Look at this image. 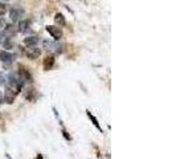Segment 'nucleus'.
<instances>
[{"instance_id": "f257e3e1", "label": "nucleus", "mask_w": 176, "mask_h": 159, "mask_svg": "<svg viewBox=\"0 0 176 159\" xmlns=\"http://www.w3.org/2000/svg\"><path fill=\"white\" fill-rule=\"evenodd\" d=\"M20 80H21L20 77H19V80H17V78H15L13 76L9 78V82H8L7 88H5V102H7V104H12L13 100H15V97L20 93L21 86H23V81H20Z\"/></svg>"}, {"instance_id": "f03ea898", "label": "nucleus", "mask_w": 176, "mask_h": 159, "mask_svg": "<svg viewBox=\"0 0 176 159\" xmlns=\"http://www.w3.org/2000/svg\"><path fill=\"white\" fill-rule=\"evenodd\" d=\"M46 32H48L54 40H60L62 37V32H61V29H60V27L48 25V27H46Z\"/></svg>"}, {"instance_id": "7ed1b4c3", "label": "nucleus", "mask_w": 176, "mask_h": 159, "mask_svg": "<svg viewBox=\"0 0 176 159\" xmlns=\"http://www.w3.org/2000/svg\"><path fill=\"white\" fill-rule=\"evenodd\" d=\"M23 15H24V11L21 9V8H17V7L12 8L11 12H9V17H11V20L12 21H15V23L16 21H19Z\"/></svg>"}, {"instance_id": "20e7f679", "label": "nucleus", "mask_w": 176, "mask_h": 159, "mask_svg": "<svg viewBox=\"0 0 176 159\" xmlns=\"http://www.w3.org/2000/svg\"><path fill=\"white\" fill-rule=\"evenodd\" d=\"M40 53H41V51H40L38 48H36V47H28L27 48V56L29 58H32V60L37 58L38 56H40Z\"/></svg>"}, {"instance_id": "39448f33", "label": "nucleus", "mask_w": 176, "mask_h": 159, "mask_svg": "<svg viewBox=\"0 0 176 159\" xmlns=\"http://www.w3.org/2000/svg\"><path fill=\"white\" fill-rule=\"evenodd\" d=\"M54 65V57L53 56H46L44 58V62H42V66H44V69L45 70H49L52 69V66Z\"/></svg>"}, {"instance_id": "423d86ee", "label": "nucleus", "mask_w": 176, "mask_h": 159, "mask_svg": "<svg viewBox=\"0 0 176 159\" xmlns=\"http://www.w3.org/2000/svg\"><path fill=\"white\" fill-rule=\"evenodd\" d=\"M0 60L3 62H8V64H11L13 61V54H11L9 52L7 51H1L0 52Z\"/></svg>"}, {"instance_id": "0eeeda50", "label": "nucleus", "mask_w": 176, "mask_h": 159, "mask_svg": "<svg viewBox=\"0 0 176 159\" xmlns=\"http://www.w3.org/2000/svg\"><path fill=\"white\" fill-rule=\"evenodd\" d=\"M40 41V37L37 36H31V37H27V39L24 40V44L27 45V47H36V44Z\"/></svg>"}, {"instance_id": "6e6552de", "label": "nucleus", "mask_w": 176, "mask_h": 159, "mask_svg": "<svg viewBox=\"0 0 176 159\" xmlns=\"http://www.w3.org/2000/svg\"><path fill=\"white\" fill-rule=\"evenodd\" d=\"M4 31H5V33L9 36H13L17 32V27L16 25H13V24H7L5 25V28H4Z\"/></svg>"}, {"instance_id": "1a4fd4ad", "label": "nucleus", "mask_w": 176, "mask_h": 159, "mask_svg": "<svg viewBox=\"0 0 176 159\" xmlns=\"http://www.w3.org/2000/svg\"><path fill=\"white\" fill-rule=\"evenodd\" d=\"M54 21H56V24L60 25V27H64V25L66 24L65 17H64L61 13H56V16H54Z\"/></svg>"}, {"instance_id": "9d476101", "label": "nucleus", "mask_w": 176, "mask_h": 159, "mask_svg": "<svg viewBox=\"0 0 176 159\" xmlns=\"http://www.w3.org/2000/svg\"><path fill=\"white\" fill-rule=\"evenodd\" d=\"M44 45H45V48H46V49H48V51H49V49H50V51L60 52V51H58V49H57V48H60V47H58L57 44L52 43V41H45V43H44Z\"/></svg>"}, {"instance_id": "9b49d317", "label": "nucleus", "mask_w": 176, "mask_h": 159, "mask_svg": "<svg viewBox=\"0 0 176 159\" xmlns=\"http://www.w3.org/2000/svg\"><path fill=\"white\" fill-rule=\"evenodd\" d=\"M28 27H29V23H28L27 20H21L19 23V27H17V31L20 32H25L28 29Z\"/></svg>"}, {"instance_id": "f8f14e48", "label": "nucleus", "mask_w": 176, "mask_h": 159, "mask_svg": "<svg viewBox=\"0 0 176 159\" xmlns=\"http://www.w3.org/2000/svg\"><path fill=\"white\" fill-rule=\"evenodd\" d=\"M88 115L90 117V119L93 121V123H94V126H96V127L100 131H102V127H101V126H100V123H98V121L96 119V117H94V115H92V114H90V113H89V111H88Z\"/></svg>"}, {"instance_id": "ddd939ff", "label": "nucleus", "mask_w": 176, "mask_h": 159, "mask_svg": "<svg viewBox=\"0 0 176 159\" xmlns=\"http://www.w3.org/2000/svg\"><path fill=\"white\" fill-rule=\"evenodd\" d=\"M5 12H7V7H5V4L0 3V16H3Z\"/></svg>"}, {"instance_id": "4468645a", "label": "nucleus", "mask_w": 176, "mask_h": 159, "mask_svg": "<svg viewBox=\"0 0 176 159\" xmlns=\"http://www.w3.org/2000/svg\"><path fill=\"white\" fill-rule=\"evenodd\" d=\"M3 40H4V35H3V32L0 31V44L3 43Z\"/></svg>"}, {"instance_id": "2eb2a0df", "label": "nucleus", "mask_w": 176, "mask_h": 159, "mask_svg": "<svg viewBox=\"0 0 176 159\" xmlns=\"http://www.w3.org/2000/svg\"><path fill=\"white\" fill-rule=\"evenodd\" d=\"M3 100H4V98H3V94H1V92H0V104H3Z\"/></svg>"}, {"instance_id": "dca6fc26", "label": "nucleus", "mask_w": 176, "mask_h": 159, "mask_svg": "<svg viewBox=\"0 0 176 159\" xmlns=\"http://www.w3.org/2000/svg\"><path fill=\"white\" fill-rule=\"evenodd\" d=\"M0 84H3V76L0 74Z\"/></svg>"}]
</instances>
